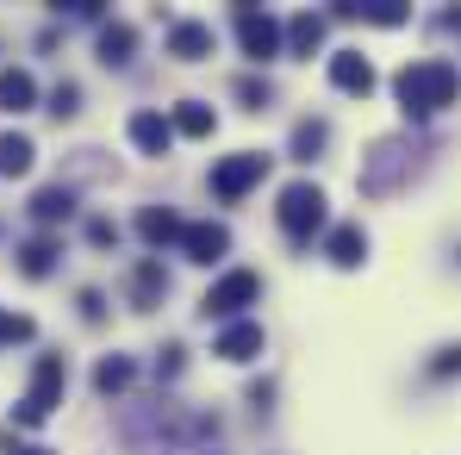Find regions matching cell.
<instances>
[{
    "label": "cell",
    "mask_w": 461,
    "mask_h": 455,
    "mask_svg": "<svg viewBox=\"0 0 461 455\" xmlns=\"http://www.w3.org/2000/svg\"><path fill=\"white\" fill-rule=\"evenodd\" d=\"M393 94H399L405 119H430V113L456 106V94H461V69L449 63V57H418V63H405V69H399Z\"/></svg>",
    "instance_id": "cell-1"
},
{
    "label": "cell",
    "mask_w": 461,
    "mask_h": 455,
    "mask_svg": "<svg viewBox=\"0 0 461 455\" xmlns=\"http://www.w3.org/2000/svg\"><path fill=\"white\" fill-rule=\"evenodd\" d=\"M63 387H69V362H63L57 350H44V356H38V369H32V393L19 399V412H13V418H19L25 431H32V424H44V418L63 405Z\"/></svg>",
    "instance_id": "cell-2"
},
{
    "label": "cell",
    "mask_w": 461,
    "mask_h": 455,
    "mask_svg": "<svg viewBox=\"0 0 461 455\" xmlns=\"http://www.w3.org/2000/svg\"><path fill=\"white\" fill-rule=\"evenodd\" d=\"M275 219H281V231H287L294 243H312V231H324V187H318V181H294V187H281Z\"/></svg>",
    "instance_id": "cell-3"
},
{
    "label": "cell",
    "mask_w": 461,
    "mask_h": 455,
    "mask_svg": "<svg viewBox=\"0 0 461 455\" xmlns=\"http://www.w3.org/2000/svg\"><path fill=\"white\" fill-rule=\"evenodd\" d=\"M262 300V275L256 268H230V275H219L212 287H206V300H200V312L206 318H237L243 305Z\"/></svg>",
    "instance_id": "cell-4"
},
{
    "label": "cell",
    "mask_w": 461,
    "mask_h": 455,
    "mask_svg": "<svg viewBox=\"0 0 461 455\" xmlns=\"http://www.w3.org/2000/svg\"><path fill=\"white\" fill-rule=\"evenodd\" d=\"M230 19H237V44H243V57L249 63H268V57H281V25H275V13H262V6H230Z\"/></svg>",
    "instance_id": "cell-5"
},
{
    "label": "cell",
    "mask_w": 461,
    "mask_h": 455,
    "mask_svg": "<svg viewBox=\"0 0 461 455\" xmlns=\"http://www.w3.org/2000/svg\"><path fill=\"white\" fill-rule=\"evenodd\" d=\"M262 175H268V156L262 150H237V156H225V162H212V194H219L225 206H237Z\"/></svg>",
    "instance_id": "cell-6"
},
{
    "label": "cell",
    "mask_w": 461,
    "mask_h": 455,
    "mask_svg": "<svg viewBox=\"0 0 461 455\" xmlns=\"http://www.w3.org/2000/svg\"><path fill=\"white\" fill-rule=\"evenodd\" d=\"M181 250H187V262H219L230 250V231L212 225V219H200V225H181Z\"/></svg>",
    "instance_id": "cell-7"
},
{
    "label": "cell",
    "mask_w": 461,
    "mask_h": 455,
    "mask_svg": "<svg viewBox=\"0 0 461 455\" xmlns=\"http://www.w3.org/2000/svg\"><path fill=\"white\" fill-rule=\"evenodd\" d=\"M168 57H181V63L212 57V25H200V19H175V25H168Z\"/></svg>",
    "instance_id": "cell-8"
},
{
    "label": "cell",
    "mask_w": 461,
    "mask_h": 455,
    "mask_svg": "<svg viewBox=\"0 0 461 455\" xmlns=\"http://www.w3.org/2000/svg\"><path fill=\"white\" fill-rule=\"evenodd\" d=\"M330 81H337L343 94H375V63H368L362 50H337V57H330Z\"/></svg>",
    "instance_id": "cell-9"
},
{
    "label": "cell",
    "mask_w": 461,
    "mask_h": 455,
    "mask_svg": "<svg viewBox=\"0 0 461 455\" xmlns=\"http://www.w3.org/2000/svg\"><path fill=\"white\" fill-rule=\"evenodd\" d=\"M330 19H362V25H386V32H393V25H405L411 13H405L399 0H362V6L337 0V6H330Z\"/></svg>",
    "instance_id": "cell-10"
},
{
    "label": "cell",
    "mask_w": 461,
    "mask_h": 455,
    "mask_svg": "<svg viewBox=\"0 0 461 455\" xmlns=\"http://www.w3.org/2000/svg\"><path fill=\"white\" fill-rule=\"evenodd\" d=\"M212 356H225V362H249V356H262V324H249V318H237L230 331H219V343H212Z\"/></svg>",
    "instance_id": "cell-11"
},
{
    "label": "cell",
    "mask_w": 461,
    "mask_h": 455,
    "mask_svg": "<svg viewBox=\"0 0 461 455\" xmlns=\"http://www.w3.org/2000/svg\"><path fill=\"white\" fill-rule=\"evenodd\" d=\"M131 144H138L144 156H168L175 132H168V119H162V113H150V106H144V113H131Z\"/></svg>",
    "instance_id": "cell-12"
},
{
    "label": "cell",
    "mask_w": 461,
    "mask_h": 455,
    "mask_svg": "<svg viewBox=\"0 0 461 455\" xmlns=\"http://www.w3.org/2000/svg\"><path fill=\"white\" fill-rule=\"evenodd\" d=\"M399 162H405V150H399V144H381V150L368 156V168H362V194H393Z\"/></svg>",
    "instance_id": "cell-13"
},
{
    "label": "cell",
    "mask_w": 461,
    "mask_h": 455,
    "mask_svg": "<svg viewBox=\"0 0 461 455\" xmlns=\"http://www.w3.org/2000/svg\"><path fill=\"white\" fill-rule=\"evenodd\" d=\"M131 50H138V32H131L125 19H106V25H100V63H106V69H125Z\"/></svg>",
    "instance_id": "cell-14"
},
{
    "label": "cell",
    "mask_w": 461,
    "mask_h": 455,
    "mask_svg": "<svg viewBox=\"0 0 461 455\" xmlns=\"http://www.w3.org/2000/svg\"><path fill=\"white\" fill-rule=\"evenodd\" d=\"M324 256H330L337 268H356V262L368 256V231H362V225H337V231H330V243H324Z\"/></svg>",
    "instance_id": "cell-15"
},
{
    "label": "cell",
    "mask_w": 461,
    "mask_h": 455,
    "mask_svg": "<svg viewBox=\"0 0 461 455\" xmlns=\"http://www.w3.org/2000/svg\"><path fill=\"white\" fill-rule=\"evenodd\" d=\"M162 294H168V275H162V262H156V256H144V262H138V275H131V305H138V312H150Z\"/></svg>",
    "instance_id": "cell-16"
},
{
    "label": "cell",
    "mask_w": 461,
    "mask_h": 455,
    "mask_svg": "<svg viewBox=\"0 0 461 455\" xmlns=\"http://www.w3.org/2000/svg\"><path fill=\"white\" fill-rule=\"evenodd\" d=\"M138 237H144L150 250H162V243H181V219H175L168 206H144V213H138Z\"/></svg>",
    "instance_id": "cell-17"
},
{
    "label": "cell",
    "mask_w": 461,
    "mask_h": 455,
    "mask_svg": "<svg viewBox=\"0 0 461 455\" xmlns=\"http://www.w3.org/2000/svg\"><path fill=\"white\" fill-rule=\"evenodd\" d=\"M212 125H219V119H212L206 100H181L175 119H168V132H181V138H212Z\"/></svg>",
    "instance_id": "cell-18"
},
{
    "label": "cell",
    "mask_w": 461,
    "mask_h": 455,
    "mask_svg": "<svg viewBox=\"0 0 461 455\" xmlns=\"http://www.w3.org/2000/svg\"><path fill=\"white\" fill-rule=\"evenodd\" d=\"M57 256H63V243H57V237H32V243L19 250V275H32V281H44V275L57 268Z\"/></svg>",
    "instance_id": "cell-19"
},
{
    "label": "cell",
    "mask_w": 461,
    "mask_h": 455,
    "mask_svg": "<svg viewBox=\"0 0 461 455\" xmlns=\"http://www.w3.org/2000/svg\"><path fill=\"white\" fill-rule=\"evenodd\" d=\"M38 100V81L25 69H0V113H25Z\"/></svg>",
    "instance_id": "cell-20"
},
{
    "label": "cell",
    "mask_w": 461,
    "mask_h": 455,
    "mask_svg": "<svg viewBox=\"0 0 461 455\" xmlns=\"http://www.w3.org/2000/svg\"><path fill=\"white\" fill-rule=\"evenodd\" d=\"M69 213H76V194H69V187H38V194H32V219H38V225H57V219H69Z\"/></svg>",
    "instance_id": "cell-21"
},
{
    "label": "cell",
    "mask_w": 461,
    "mask_h": 455,
    "mask_svg": "<svg viewBox=\"0 0 461 455\" xmlns=\"http://www.w3.org/2000/svg\"><path fill=\"white\" fill-rule=\"evenodd\" d=\"M32 138H25V132H0V175H25V168H32Z\"/></svg>",
    "instance_id": "cell-22"
},
{
    "label": "cell",
    "mask_w": 461,
    "mask_h": 455,
    "mask_svg": "<svg viewBox=\"0 0 461 455\" xmlns=\"http://www.w3.org/2000/svg\"><path fill=\"white\" fill-rule=\"evenodd\" d=\"M287 44H294V57H312V50L324 44V19H318V13H300V19L287 25Z\"/></svg>",
    "instance_id": "cell-23"
},
{
    "label": "cell",
    "mask_w": 461,
    "mask_h": 455,
    "mask_svg": "<svg viewBox=\"0 0 461 455\" xmlns=\"http://www.w3.org/2000/svg\"><path fill=\"white\" fill-rule=\"evenodd\" d=\"M324 138H330L324 119H300V125H294V162H312V156L324 150Z\"/></svg>",
    "instance_id": "cell-24"
},
{
    "label": "cell",
    "mask_w": 461,
    "mask_h": 455,
    "mask_svg": "<svg viewBox=\"0 0 461 455\" xmlns=\"http://www.w3.org/2000/svg\"><path fill=\"white\" fill-rule=\"evenodd\" d=\"M131 375H138V369H131V356H106V362L94 369V387H100V393H125Z\"/></svg>",
    "instance_id": "cell-25"
},
{
    "label": "cell",
    "mask_w": 461,
    "mask_h": 455,
    "mask_svg": "<svg viewBox=\"0 0 461 455\" xmlns=\"http://www.w3.org/2000/svg\"><path fill=\"white\" fill-rule=\"evenodd\" d=\"M44 113H50V119H76V113H81V87H76V81H57Z\"/></svg>",
    "instance_id": "cell-26"
},
{
    "label": "cell",
    "mask_w": 461,
    "mask_h": 455,
    "mask_svg": "<svg viewBox=\"0 0 461 455\" xmlns=\"http://www.w3.org/2000/svg\"><path fill=\"white\" fill-rule=\"evenodd\" d=\"M32 337V318L25 312H0V343H25Z\"/></svg>",
    "instance_id": "cell-27"
},
{
    "label": "cell",
    "mask_w": 461,
    "mask_h": 455,
    "mask_svg": "<svg viewBox=\"0 0 461 455\" xmlns=\"http://www.w3.org/2000/svg\"><path fill=\"white\" fill-rule=\"evenodd\" d=\"M237 94H243V100H249L256 113H262V106L275 100V87H268V81H256V76H243V81H237Z\"/></svg>",
    "instance_id": "cell-28"
},
{
    "label": "cell",
    "mask_w": 461,
    "mask_h": 455,
    "mask_svg": "<svg viewBox=\"0 0 461 455\" xmlns=\"http://www.w3.org/2000/svg\"><path fill=\"white\" fill-rule=\"evenodd\" d=\"M181 356H187L181 343H168V350H156V380H175V375H181Z\"/></svg>",
    "instance_id": "cell-29"
},
{
    "label": "cell",
    "mask_w": 461,
    "mask_h": 455,
    "mask_svg": "<svg viewBox=\"0 0 461 455\" xmlns=\"http://www.w3.org/2000/svg\"><path fill=\"white\" fill-rule=\"evenodd\" d=\"M430 375H437V380L461 375V343H449V350H437V362H430Z\"/></svg>",
    "instance_id": "cell-30"
},
{
    "label": "cell",
    "mask_w": 461,
    "mask_h": 455,
    "mask_svg": "<svg viewBox=\"0 0 461 455\" xmlns=\"http://www.w3.org/2000/svg\"><path fill=\"white\" fill-rule=\"evenodd\" d=\"M87 243H100V250L119 243V225H113V219H87Z\"/></svg>",
    "instance_id": "cell-31"
},
{
    "label": "cell",
    "mask_w": 461,
    "mask_h": 455,
    "mask_svg": "<svg viewBox=\"0 0 461 455\" xmlns=\"http://www.w3.org/2000/svg\"><path fill=\"white\" fill-rule=\"evenodd\" d=\"M81 318H87V324H100V318H106V300H100L94 287H81Z\"/></svg>",
    "instance_id": "cell-32"
},
{
    "label": "cell",
    "mask_w": 461,
    "mask_h": 455,
    "mask_svg": "<svg viewBox=\"0 0 461 455\" xmlns=\"http://www.w3.org/2000/svg\"><path fill=\"white\" fill-rule=\"evenodd\" d=\"M268 399H275V387H268V380H256V387H249V405H256V412H268Z\"/></svg>",
    "instance_id": "cell-33"
},
{
    "label": "cell",
    "mask_w": 461,
    "mask_h": 455,
    "mask_svg": "<svg viewBox=\"0 0 461 455\" xmlns=\"http://www.w3.org/2000/svg\"><path fill=\"white\" fill-rule=\"evenodd\" d=\"M19 455H50V450H19Z\"/></svg>",
    "instance_id": "cell-34"
}]
</instances>
